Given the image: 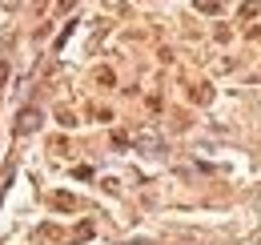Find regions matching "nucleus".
<instances>
[{
    "label": "nucleus",
    "mask_w": 261,
    "mask_h": 245,
    "mask_svg": "<svg viewBox=\"0 0 261 245\" xmlns=\"http://www.w3.org/2000/svg\"><path fill=\"white\" fill-rule=\"evenodd\" d=\"M40 121H44V113H40V109H24V113L16 117V137H29V133H36V129H40Z\"/></svg>",
    "instance_id": "obj_1"
},
{
    "label": "nucleus",
    "mask_w": 261,
    "mask_h": 245,
    "mask_svg": "<svg viewBox=\"0 0 261 245\" xmlns=\"http://www.w3.org/2000/svg\"><path fill=\"white\" fill-rule=\"evenodd\" d=\"M4 81H8V68H4V64H0V89H4Z\"/></svg>",
    "instance_id": "obj_5"
},
{
    "label": "nucleus",
    "mask_w": 261,
    "mask_h": 245,
    "mask_svg": "<svg viewBox=\"0 0 261 245\" xmlns=\"http://www.w3.org/2000/svg\"><path fill=\"white\" fill-rule=\"evenodd\" d=\"M197 8H201V12H221V4H225V0H193Z\"/></svg>",
    "instance_id": "obj_3"
},
{
    "label": "nucleus",
    "mask_w": 261,
    "mask_h": 245,
    "mask_svg": "<svg viewBox=\"0 0 261 245\" xmlns=\"http://www.w3.org/2000/svg\"><path fill=\"white\" fill-rule=\"evenodd\" d=\"M8 177H12V173H4V177H0V197H4V185H8Z\"/></svg>",
    "instance_id": "obj_6"
},
{
    "label": "nucleus",
    "mask_w": 261,
    "mask_h": 245,
    "mask_svg": "<svg viewBox=\"0 0 261 245\" xmlns=\"http://www.w3.org/2000/svg\"><path fill=\"white\" fill-rule=\"evenodd\" d=\"M48 201H53V209H61V213H72V209H76V197H72V193H53Z\"/></svg>",
    "instance_id": "obj_2"
},
{
    "label": "nucleus",
    "mask_w": 261,
    "mask_h": 245,
    "mask_svg": "<svg viewBox=\"0 0 261 245\" xmlns=\"http://www.w3.org/2000/svg\"><path fill=\"white\" fill-rule=\"evenodd\" d=\"M253 12H261V0H245L241 4V16H253Z\"/></svg>",
    "instance_id": "obj_4"
},
{
    "label": "nucleus",
    "mask_w": 261,
    "mask_h": 245,
    "mask_svg": "<svg viewBox=\"0 0 261 245\" xmlns=\"http://www.w3.org/2000/svg\"><path fill=\"white\" fill-rule=\"evenodd\" d=\"M72 4H76V0H61V12H68V8H72Z\"/></svg>",
    "instance_id": "obj_7"
}]
</instances>
